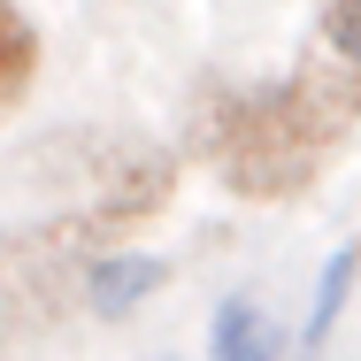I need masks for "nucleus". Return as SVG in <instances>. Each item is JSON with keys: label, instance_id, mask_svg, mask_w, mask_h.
<instances>
[{"label": "nucleus", "instance_id": "f257e3e1", "mask_svg": "<svg viewBox=\"0 0 361 361\" xmlns=\"http://www.w3.org/2000/svg\"><path fill=\"white\" fill-rule=\"evenodd\" d=\"M285 323L254 300V292H231L208 323V361H285Z\"/></svg>", "mask_w": 361, "mask_h": 361}, {"label": "nucleus", "instance_id": "f03ea898", "mask_svg": "<svg viewBox=\"0 0 361 361\" xmlns=\"http://www.w3.org/2000/svg\"><path fill=\"white\" fill-rule=\"evenodd\" d=\"M161 262L154 254H108V262H92L85 269V300H92V315H131L146 292H161Z\"/></svg>", "mask_w": 361, "mask_h": 361}, {"label": "nucleus", "instance_id": "7ed1b4c3", "mask_svg": "<svg viewBox=\"0 0 361 361\" xmlns=\"http://www.w3.org/2000/svg\"><path fill=\"white\" fill-rule=\"evenodd\" d=\"M346 285H354V246H338V254L323 262V285H315L307 331H300V346H307V354H323V346H331V331H338V307H346Z\"/></svg>", "mask_w": 361, "mask_h": 361}, {"label": "nucleus", "instance_id": "20e7f679", "mask_svg": "<svg viewBox=\"0 0 361 361\" xmlns=\"http://www.w3.org/2000/svg\"><path fill=\"white\" fill-rule=\"evenodd\" d=\"M23 77H31V31H23V16L0 0V100H16Z\"/></svg>", "mask_w": 361, "mask_h": 361}]
</instances>
